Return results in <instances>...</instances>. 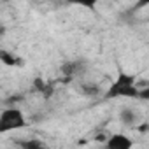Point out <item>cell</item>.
<instances>
[{
  "instance_id": "1",
  "label": "cell",
  "mask_w": 149,
  "mask_h": 149,
  "mask_svg": "<svg viewBox=\"0 0 149 149\" xmlns=\"http://www.w3.org/2000/svg\"><path fill=\"white\" fill-rule=\"evenodd\" d=\"M139 95V86L135 84V77L130 74L121 72L118 79L111 84V88L105 93V98H137Z\"/></svg>"
},
{
  "instance_id": "2",
  "label": "cell",
  "mask_w": 149,
  "mask_h": 149,
  "mask_svg": "<svg viewBox=\"0 0 149 149\" xmlns=\"http://www.w3.org/2000/svg\"><path fill=\"white\" fill-rule=\"evenodd\" d=\"M26 126L25 116L21 112V109L18 107H6L0 112V133H7V132H14Z\"/></svg>"
},
{
  "instance_id": "3",
  "label": "cell",
  "mask_w": 149,
  "mask_h": 149,
  "mask_svg": "<svg viewBox=\"0 0 149 149\" xmlns=\"http://www.w3.org/2000/svg\"><path fill=\"white\" fill-rule=\"evenodd\" d=\"M132 146H133V142L126 135H119V133L111 135L105 140V147H109V149H132Z\"/></svg>"
},
{
  "instance_id": "4",
  "label": "cell",
  "mask_w": 149,
  "mask_h": 149,
  "mask_svg": "<svg viewBox=\"0 0 149 149\" xmlns=\"http://www.w3.org/2000/svg\"><path fill=\"white\" fill-rule=\"evenodd\" d=\"M0 63H4L7 67H21L23 60L19 56L13 54L11 51H7V49H0Z\"/></svg>"
},
{
  "instance_id": "5",
  "label": "cell",
  "mask_w": 149,
  "mask_h": 149,
  "mask_svg": "<svg viewBox=\"0 0 149 149\" xmlns=\"http://www.w3.org/2000/svg\"><path fill=\"white\" fill-rule=\"evenodd\" d=\"M137 119H139L137 112H135L133 109H130V107H125V109L119 112V121H121L123 125H126V126L137 125Z\"/></svg>"
},
{
  "instance_id": "6",
  "label": "cell",
  "mask_w": 149,
  "mask_h": 149,
  "mask_svg": "<svg viewBox=\"0 0 149 149\" xmlns=\"http://www.w3.org/2000/svg\"><path fill=\"white\" fill-rule=\"evenodd\" d=\"M81 63L79 61H67V63H63V67H61V72L67 76V81H70L74 76H77V74L81 72Z\"/></svg>"
},
{
  "instance_id": "7",
  "label": "cell",
  "mask_w": 149,
  "mask_h": 149,
  "mask_svg": "<svg viewBox=\"0 0 149 149\" xmlns=\"http://www.w3.org/2000/svg\"><path fill=\"white\" fill-rule=\"evenodd\" d=\"M33 88L37 90V93H44L46 98H49V95H53V88L47 83H44L40 77H35L33 79Z\"/></svg>"
},
{
  "instance_id": "8",
  "label": "cell",
  "mask_w": 149,
  "mask_h": 149,
  "mask_svg": "<svg viewBox=\"0 0 149 149\" xmlns=\"http://www.w3.org/2000/svg\"><path fill=\"white\" fill-rule=\"evenodd\" d=\"M81 93L86 95V97H98L102 93L100 86L98 84H93V83H83L81 84Z\"/></svg>"
},
{
  "instance_id": "9",
  "label": "cell",
  "mask_w": 149,
  "mask_h": 149,
  "mask_svg": "<svg viewBox=\"0 0 149 149\" xmlns=\"http://www.w3.org/2000/svg\"><path fill=\"white\" fill-rule=\"evenodd\" d=\"M18 146L25 149H39L44 147V142H40L39 139H28V140H18Z\"/></svg>"
},
{
  "instance_id": "10",
  "label": "cell",
  "mask_w": 149,
  "mask_h": 149,
  "mask_svg": "<svg viewBox=\"0 0 149 149\" xmlns=\"http://www.w3.org/2000/svg\"><path fill=\"white\" fill-rule=\"evenodd\" d=\"M67 4L79 6V7H84V9H95L98 0H67Z\"/></svg>"
},
{
  "instance_id": "11",
  "label": "cell",
  "mask_w": 149,
  "mask_h": 149,
  "mask_svg": "<svg viewBox=\"0 0 149 149\" xmlns=\"http://www.w3.org/2000/svg\"><path fill=\"white\" fill-rule=\"evenodd\" d=\"M137 98H142V100H149V88H139V95Z\"/></svg>"
},
{
  "instance_id": "12",
  "label": "cell",
  "mask_w": 149,
  "mask_h": 149,
  "mask_svg": "<svg viewBox=\"0 0 149 149\" xmlns=\"http://www.w3.org/2000/svg\"><path fill=\"white\" fill-rule=\"evenodd\" d=\"M4 33H6V26H4L2 23H0V39L4 37Z\"/></svg>"
}]
</instances>
